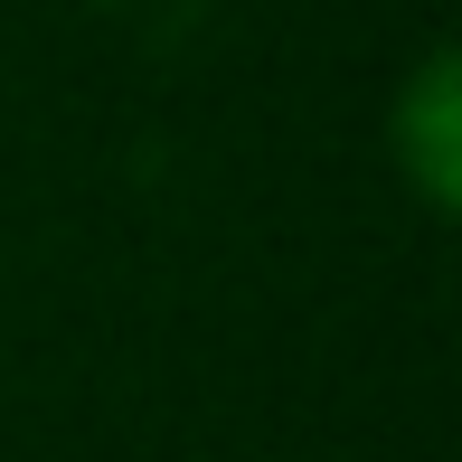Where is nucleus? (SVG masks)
Instances as JSON below:
<instances>
[{
  "label": "nucleus",
  "instance_id": "f257e3e1",
  "mask_svg": "<svg viewBox=\"0 0 462 462\" xmlns=\"http://www.w3.org/2000/svg\"><path fill=\"white\" fill-rule=\"evenodd\" d=\"M396 161H406V180H415L425 208L462 199V76H453V57H425V67H415L406 104H396Z\"/></svg>",
  "mask_w": 462,
  "mask_h": 462
}]
</instances>
